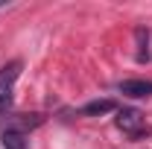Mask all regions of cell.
<instances>
[{"instance_id":"obj_5","label":"cell","mask_w":152,"mask_h":149,"mask_svg":"<svg viewBox=\"0 0 152 149\" xmlns=\"http://www.w3.org/2000/svg\"><path fill=\"white\" fill-rule=\"evenodd\" d=\"M0 140H3V149H26V134H20V131L6 129Z\"/></svg>"},{"instance_id":"obj_4","label":"cell","mask_w":152,"mask_h":149,"mask_svg":"<svg viewBox=\"0 0 152 149\" xmlns=\"http://www.w3.org/2000/svg\"><path fill=\"white\" fill-rule=\"evenodd\" d=\"M117 105H114V99H94V102H88L85 108H82V114H88V117H99V114H108L114 111Z\"/></svg>"},{"instance_id":"obj_1","label":"cell","mask_w":152,"mask_h":149,"mask_svg":"<svg viewBox=\"0 0 152 149\" xmlns=\"http://www.w3.org/2000/svg\"><path fill=\"white\" fill-rule=\"evenodd\" d=\"M20 73V61H9L0 70V114H6L12 108V85Z\"/></svg>"},{"instance_id":"obj_6","label":"cell","mask_w":152,"mask_h":149,"mask_svg":"<svg viewBox=\"0 0 152 149\" xmlns=\"http://www.w3.org/2000/svg\"><path fill=\"white\" fill-rule=\"evenodd\" d=\"M134 35H137V44H140V50H137V61H149V47H146V44H149V29L140 26Z\"/></svg>"},{"instance_id":"obj_2","label":"cell","mask_w":152,"mask_h":149,"mask_svg":"<svg viewBox=\"0 0 152 149\" xmlns=\"http://www.w3.org/2000/svg\"><path fill=\"white\" fill-rule=\"evenodd\" d=\"M143 126H146V120H143V114L137 111V108H120L117 111V129L123 131V134L140 137L143 134Z\"/></svg>"},{"instance_id":"obj_3","label":"cell","mask_w":152,"mask_h":149,"mask_svg":"<svg viewBox=\"0 0 152 149\" xmlns=\"http://www.w3.org/2000/svg\"><path fill=\"white\" fill-rule=\"evenodd\" d=\"M120 93H126V96H152V82H146V79H126V82H120Z\"/></svg>"}]
</instances>
